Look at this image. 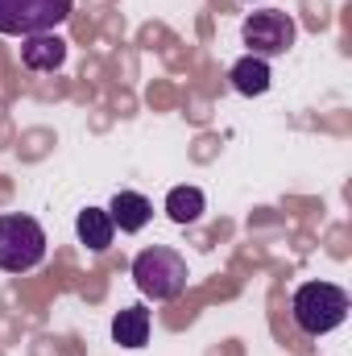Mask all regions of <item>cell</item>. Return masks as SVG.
Returning <instances> with one entry per match:
<instances>
[{
	"label": "cell",
	"mask_w": 352,
	"mask_h": 356,
	"mask_svg": "<svg viewBox=\"0 0 352 356\" xmlns=\"http://www.w3.org/2000/svg\"><path fill=\"white\" fill-rule=\"evenodd\" d=\"M290 315L303 336H328L349 319V290L332 282H303L290 298Z\"/></svg>",
	"instance_id": "obj_1"
},
{
	"label": "cell",
	"mask_w": 352,
	"mask_h": 356,
	"mask_svg": "<svg viewBox=\"0 0 352 356\" xmlns=\"http://www.w3.org/2000/svg\"><path fill=\"white\" fill-rule=\"evenodd\" d=\"M186 257L178 249L166 245H154V249H141L137 261H133V282L145 298L154 302H175L178 294L186 290Z\"/></svg>",
	"instance_id": "obj_2"
},
{
	"label": "cell",
	"mask_w": 352,
	"mask_h": 356,
	"mask_svg": "<svg viewBox=\"0 0 352 356\" xmlns=\"http://www.w3.org/2000/svg\"><path fill=\"white\" fill-rule=\"evenodd\" d=\"M42 261H46V228L25 211L0 216V269L4 273H29Z\"/></svg>",
	"instance_id": "obj_3"
},
{
	"label": "cell",
	"mask_w": 352,
	"mask_h": 356,
	"mask_svg": "<svg viewBox=\"0 0 352 356\" xmlns=\"http://www.w3.org/2000/svg\"><path fill=\"white\" fill-rule=\"evenodd\" d=\"M75 0H0V33L8 38H33L54 33L71 17Z\"/></svg>",
	"instance_id": "obj_4"
},
{
	"label": "cell",
	"mask_w": 352,
	"mask_h": 356,
	"mask_svg": "<svg viewBox=\"0 0 352 356\" xmlns=\"http://www.w3.org/2000/svg\"><path fill=\"white\" fill-rule=\"evenodd\" d=\"M241 38H245V46H249V54H257V58H278V54H286V50L294 46L298 25H294V17L282 13V8H262V13H249V17H245Z\"/></svg>",
	"instance_id": "obj_5"
},
{
	"label": "cell",
	"mask_w": 352,
	"mask_h": 356,
	"mask_svg": "<svg viewBox=\"0 0 352 356\" xmlns=\"http://www.w3.org/2000/svg\"><path fill=\"white\" fill-rule=\"evenodd\" d=\"M21 63L29 71H58L67 63V42L58 33H33L21 38Z\"/></svg>",
	"instance_id": "obj_6"
},
{
	"label": "cell",
	"mask_w": 352,
	"mask_h": 356,
	"mask_svg": "<svg viewBox=\"0 0 352 356\" xmlns=\"http://www.w3.org/2000/svg\"><path fill=\"white\" fill-rule=\"evenodd\" d=\"M108 216H112V224L120 232H141L154 220V203L141 191H116L112 203H108Z\"/></svg>",
	"instance_id": "obj_7"
},
{
	"label": "cell",
	"mask_w": 352,
	"mask_h": 356,
	"mask_svg": "<svg viewBox=\"0 0 352 356\" xmlns=\"http://www.w3.org/2000/svg\"><path fill=\"white\" fill-rule=\"evenodd\" d=\"M75 232H79V245H88L91 253H104L116 236V224H112L108 207H88V211H79Z\"/></svg>",
	"instance_id": "obj_8"
},
{
	"label": "cell",
	"mask_w": 352,
	"mask_h": 356,
	"mask_svg": "<svg viewBox=\"0 0 352 356\" xmlns=\"http://www.w3.org/2000/svg\"><path fill=\"white\" fill-rule=\"evenodd\" d=\"M228 79H232V88L241 91V95H265L269 83H273V75H269V58H257V54L237 58L232 71H228Z\"/></svg>",
	"instance_id": "obj_9"
},
{
	"label": "cell",
	"mask_w": 352,
	"mask_h": 356,
	"mask_svg": "<svg viewBox=\"0 0 352 356\" xmlns=\"http://www.w3.org/2000/svg\"><path fill=\"white\" fill-rule=\"evenodd\" d=\"M112 340L120 348H145L150 344V311L145 307H125L112 319Z\"/></svg>",
	"instance_id": "obj_10"
},
{
	"label": "cell",
	"mask_w": 352,
	"mask_h": 356,
	"mask_svg": "<svg viewBox=\"0 0 352 356\" xmlns=\"http://www.w3.org/2000/svg\"><path fill=\"white\" fill-rule=\"evenodd\" d=\"M203 207H207V199H203L199 186H175V191L166 195V216H170L175 224H195V220L203 216Z\"/></svg>",
	"instance_id": "obj_11"
}]
</instances>
